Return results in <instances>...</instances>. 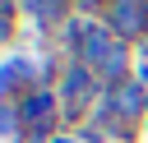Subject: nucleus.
Segmentation results:
<instances>
[]
</instances>
